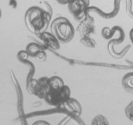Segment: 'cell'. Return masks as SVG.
<instances>
[{"mask_svg":"<svg viewBox=\"0 0 133 125\" xmlns=\"http://www.w3.org/2000/svg\"><path fill=\"white\" fill-rule=\"evenodd\" d=\"M52 14L38 6H32L27 9L25 14V22L30 31L43 33Z\"/></svg>","mask_w":133,"mask_h":125,"instance_id":"6da1fadb","label":"cell"},{"mask_svg":"<svg viewBox=\"0 0 133 125\" xmlns=\"http://www.w3.org/2000/svg\"><path fill=\"white\" fill-rule=\"evenodd\" d=\"M51 31L58 41L66 43L74 37L75 31L73 26L67 18L59 17L51 22Z\"/></svg>","mask_w":133,"mask_h":125,"instance_id":"7a4b0ae2","label":"cell"},{"mask_svg":"<svg viewBox=\"0 0 133 125\" xmlns=\"http://www.w3.org/2000/svg\"><path fill=\"white\" fill-rule=\"evenodd\" d=\"M71 98V90L68 86L64 85L61 89L50 90L45 98V102L51 106H61Z\"/></svg>","mask_w":133,"mask_h":125,"instance_id":"3957f363","label":"cell"},{"mask_svg":"<svg viewBox=\"0 0 133 125\" xmlns=\"http://www.w3.org/2000/svg\"><path fill=\"white\" fill-rule=\"evenodd\" d=\"M48 80V77H42L38 80L31 79L27 83V91L30 94H33L39 98L45 99L50 91Z\"/></svg>","mask_w":133,"mask_h":125,"instance_id":"277c9868","label":"cell"},{"mask_svg":"<svg viewBox=\"0 0 133 125\" xmlns=\"http://www.w3.org/2000/svg\"><path fill=\"white\" fill-rule=\"evenodd\" d=\"M90 0H71L68 4L69 12L77 21H81L86 16Z\"/></svg>","mask_w":133,"mask_h":125,"instance_id":"5b68a950","label":"cell"},{"mask_svg":"<svg viewBox=\"0 0 133 125\" xmlns=\"http://www.w3.org/2000/svg\"><path fill=\"white\" fill-rule=\"evenodd\" d=\"M61 106H63V108H65L71 114L76 115V116H79L82 111L80 103L75 99L72 98H69L65 103L61 105Z\"/></svg>","mask_w":133,"mask_h":125,"instance_id":"8992f818","label":"cell"},{"mask_svg":"<svg viewBox=\"0 0 133 125\" xmlns=\"http://www.w3.org/2000/svg\"><path fill=\"white\" fill-rule=\"evenodd\" d=\"M41 37L44 40L47 46L53 49H57L59 48L58 40L54 35H51L49 32H43L41 35Z\"/></svg>","mask_w":133,"mask_h":125,"instance_id":"52a82bcc","label":"cell"},{"mask_svg":"<svg viewBox=\"0 0 133 125\" xmlns=\"http://www.w3.org/2000/svg\"><path fill=\"white\" fill-rule=\"evenodd\" d=\"M48 85L50 90H59L64 86L63 79L58 76H53L48 78Z\"/></svg>","mask_w":133,"mask_h":125,"instance_id":"ba28073f","label":"cell"},{"mask_svg":"<svg viewBox=\"0 0 133 125\" xmlns=\"http://www.w3.org/2000/svg\"><path fill=\"white\" fill-rule=\"evenodd\" d=\"M42 51L43 50H42V47L35 43L29 44L26 47V52L28 53V54L32 57H36L37 55Z\"/></svg>","mask_w":133,"mask_h":125,"instance_id":"9c48e42d","label":"cell"},{"mask_svg":"<svg viewBox=\"0 0 133 125\" xmlns=\"http://www.w3.org/2000/svg\"><path fill=\"white\" fill-rule=\"evenodd\" d=\"M90 125H110V123L105 116L98 115L92 119Z\"/></svg>","mask_w":133,"mask_h":125,"instance_id":"30bf717a","label":"cell"},{"mask_svg":"<svg viewBox=\"0 0 133 125\" xmlns=\"http://www.w3.org/2000/svg\"><path fill=\"white\" fill-rule=\"evenodd\" d=\"M123 84L125 90L133 92V74L125 76L123 79Z\"/></svg>","mask_w":133,"mask_h":125,"instance_id":"8fae6325","label":"cell"},{"mask_svg":"<svg viewBox=\"0 0 133 125\" xmlns=\"http://www.w3.org/2000/svg\"><path fill=\"white\" fill-rule=\"evenodd\" d=\"M125 114L128 119L133 121V100L128 104L127 106L126 107Z\"/></svg>","mask_w":133,"mask_h":125,"instance_id":"7c38bea8","label":"cell"},{"mask_svg":"<svg viewBox=\"0 0 133 125\" xmlns=\"http://www.w3.org/2000/svg\"><path fill=\"white\" fill-rule=\"evenodd\" d=\"M32 125H51L49 123L46 122L45 121H42V120H40V121H37L36 122H35Z\"/></svg>","mask_w":133,"mask_h":125,"instance_id":"4fadbf2b","label":"cell"},{"mask_svg":"<svg viewBox=\"0 0 133 125\" xmlns=\"http://www.w3.org/2000/svg\"><path fill=\"white\" fill-rule=\"evenodd\" d=\"M56 1L59 3V4H62V5H65V4H69L71 0H56Z\"/></svg>","mask_w":133,"mask_h":125,"instance_id":"5bb4252c","label":"cell"}]
</instances>
